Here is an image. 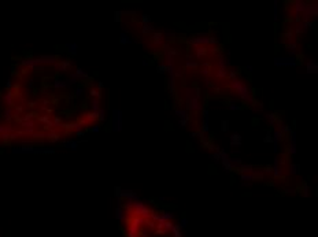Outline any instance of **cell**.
<instances>
[{"label": "cell", "mask_w": 318, "mask_h": 237, "mask_svg": "<svg viewBox=\"0 0 318 237\" xmlns=\"http://www.w3.org/2000/svg\"><path fill=\"white\" fill-rule=\"evenodd\" d=\"M87 78H88V74L82 69H80V67H77L74 74L71 75V80H74V81H80V80L82 81V80H87Z\"/></svg>", "instance_id": "6"}, {"label": "cell", "mask_w": 318, "mask_h": 237, "mask_svg": "<svg viewBox=\"0 0 318 237\" xmlns=\"http://www.w3.org/2000/svg\"><path fill=\"white\" fill-rule=\"evenodd\" d=\"M291 173H292V174L299 173V167H298V166H291Z\"/></svg>", "instance_id": "28"}, {"label": "cell", "mask_w": 318, "mask_h": 237, "mask_svg": "<svg viewBox=\"0 0 318 237\" xmlns=\"http://www.w3.org/2000/svg\"><path fill=\"white\" fill-rule=\"evenodd\" d=\"M37 59L41 64L43 63H56V56L55 55H40Z\"/></svg>", "instance_id": "8"}, {"label": "cell", "mask_w": 318, "mask_h": 237, "mask_svg": "<svg viewBox=\"0 0 318 237\" xmlns=\"http://www.w3.org/2000/svg\"><path fill=\"white\" fill-rule=\"evenodd\" d=\"M121 15H122V12H121V11H117V12H115V21H119V19H121Z\"/></svg>", "instance_id": "30"}, {"label": "cell", "mask_w": 318, "mask_h": 237, "mask_svg": "<svg viewBox=\"0 0 318 237\" xmlns=\"http://www.w3.org/2000/svg\"><path fill=\"white\" fill-rule=\"evenodd\" d=\"M221 125H222V130H224V132H226V130H228V126H229V122H228V121H222Z\"/></svg>", "instance_id": "27"}, {"label": "cell", "mask_w": 318, "mask_h": 237, "mask_svg": "<svg viewBox=\"0 0 318 237\" xmlns=\"http://www.w3.org/2000/svg\"><path fill=\"white\" fill-rule=\"evenodd\" d=\"M82 91H84V88H82V86H78V88L76 89V96H80V95L82 93Z\"/></svg>", "instance_id": "29"}, {"label": "cell", "mask_w": 318, "mask_h": 237, "mask_svg": "<svg viewBox=\"0 0 318 237\" xmlns=\"http://www.w3.org/2000/svg\"><path fill=\"white\" fill-rule=\"evenodd\" d=\"M48 136H49V138H51L52 141H58V140H59V134H58V133H55V132H49Z\"/></svg>", "instance_id": "22"}, {"label": "cell", "mask_w": 318, "mask_h": 237, "mask_svg": "<svg viewBox=\"0 0 318 237\" xmlns=\"http://www.w3.org/2000/svg\"><path fill=\"white\" fill-rule=\"evenodd\" d=\"M73 67V63L70 61H59L55 63V70L56 71H69Z\"/></svg>", "instance_id": "3"}, {"label": "cell", "mask_w": 318, "mask_h": 237, "mask_svg": "<svg viewBox=\"0 0 318 237\" xmlns=\"http://www.w3.org/2000/svg\"><path fill=\"white\" fill-rule=\"evenodd\" d=\"M76 82L74 80H67V81H63V80H56L54 82V86L56 89H63V88H66V86H70V85H73V84Z\"/></svg>", "instance_id": "7"}, {"label": "cell", "mask_w": 318, "mask_h": 237, "mask_svg": "<svg viewBox=\"0 0 318 237\" xmlns=\"http://www.w3.org/2000/svg\"><path fill=\"white\" fill-rule=\"evenodd\" d=\"M158 71H159V73H167V66H166V63L159 64V66H158Z\"/></svg>", "instance_id": "23"}, {"label": "cell", "mask_w": 318, "mask_h": 237, "mask_svg": "<svg viewBox=\"0 0 318 237\" xmlns=\"http://www.w3.org/2000/svg\"><path fill=\"white\" fill-rule=\"evenodd\" d=\"M106 117H104V110H99L97 111V121H104Z\"/></svg>", "instance_id": "24"}, {"label": "cell", "mask_w": 318, "mask_h": 237, "mask_svg": "<svg viewBox=\"0 0 318 237\" xmlns=\"http://www.w3.org/2000/svg\"><path fill=\"white\" fill-rule=\"evenodd\" d=\"M90 108H92L93 113H97L100 110V99H93L90 102Z\"/></svg>", "instance_id": "16"}, {"label": "cell", "mask_w": 318, "mask_h": 237, "mask_svg": "<svg viewBox=\"0 0 318 237\" xmlns=\"http://www.w3.org/2000/svg\"><path fill=\"white\" fill-rule=\"evenodd\" d=\"M185 67H188V69H196L197 67V62L195 58H186V62H185Z\"/></svg>", "instance_id": "15"}, {"label": "cell", "mask_w": 318, "mask_h": 237, "mask_svg": "<svg viewBox=\"0 0 318 237\" xmlns=\"http://www.w3.org/2000/svg\"><path fill=\"white\" fill-rule=\"evenodd\" d=\"M63 147L71 149V151H77L78 149V143L77 141H63Z\"/></svg>", "instance_id": "13"}, {"label": "cell", "mask_w": 318, "mask_h": 237, "mask_svg": "<svg viewBox=\"0 0 318 237\" xmlns=\"http://www.w3.org/2000/svg\"><path fill=\"white\" fill-rule=\"evenodd\" d=\"M11 85H12V84H11V81L8 80V81H7V84H5V88H11Z\"/></svg>", "instance_id": "31"}, {"label": "cell", "mask_w": 318, "mask_h": 237, "mask_svg": "<svg viewBox=\"0 0 318 237\" xmlns=\"http://www.w3.org/2000/svg\"><path fill=\"white\" fill-rule=\"evenodd\" d=\"M3 102H4L5 106H12V102H14L12 92H5V95L3 96Z\"/></svg>", "instance_id": "12"}, {"label": "cell", "mask_w": 318, "mask_h": 237, "mask_svg": "<svg viewBox=\"0 0 318 237\" xmlns=\"http://www.w3.org/2000/svg\"><path fill=\"white\" fill-rule=\"evenodd\" d=\"M119 43L122 45H126V44H130V39H129V36L125 33V32H122L121 33V37H119Z\"/></svg>", "instance_id": "18"}, {"label": "cell", "mask_w": 318, "mask_h": 237, "mask_svg": "<svg viewBox=\"0 0 318 237\" xmlns=\"http://www.w3.org/2000/svg\"><path fill=\"white\" fill-rule=\"evenodd\" d=\"M206 54H207V50L204 47H200V45L195 47V59H202Z\"/></svg>", "instance_id": "10"}, {"label": "cell", "mask_w": 318, "mask_h": 237, "mask_svg": "<svg viewBox=\"0 0 318 237\" xmlns=\"http://www.w3.org/2000/svg\"><path fill=\"white\" fill-rule=\"evenodd\" d=\"M229 108H230V110H235V111H237V110H240L241 107H240V106H237V104H236V103H230V104H229Z\"/></svg>", "instance_id": "25"}, {"label": "cell", "mask_w": 318, "mask_h": 237, "mask_svg": "<svg viewBox=\"0 0 318 237\" xmlns=\"http://www.w3.org/2000/svg\"><path fill=\"white\" fill-rule=\"evenodd\" d=\"M65 47L67 48L69 54H71V55H77V52H78V45L77 44H66Z\"/></svg>", "instance_id": "17"}, {"label": "cell", "mask_w": 318, "mask_h": 237, "mask_svg": "<svg viewBox=\"0 0 318 237\" xmlns=\"http://www.w3.org/2000/svg\"><path fill=\"white\" fill-rule=\"evenodd\" d=\"M162 40H163L162 33H154L152 34V41L154 43H156V44H162Z\"/></svg>", "instance_id": "20"}, {"label": "cell", "mask_w": 318, "mask_h": 237, "mask_svg": "<svg viewBox=\"0 0 318 237\" xmlns=\"http://www.w3.org/2000/svg\"><path fill=\"white\" fill-rule=\"evenodd\" d=\"M90 96H92L93 99H100V97H101V92L99 91V89L92 88V89H90Z\"/></svg>", "instance_id": "21"}, {"label": "cell", "mask_w": 318, "mask_h": 237, "mask_svg": "<svg viewBox=\"0 0 318 237\" xmlns=\"http://www.w3.org/2000/svg\"><path fill=\"white\" fill-rule=\"evenodd\" d=\"M99 130H100V126H99V125H92V127H90V132L92 133H97Z\"/></svg>", "instance_id": "26"}, {"label": "cell", "mask_w": 318, "mask_h": 237, "mask_svg": "<svg viewBox=\"0 0 318 237\" xmlns=\"http://www.w3.org/2000/svg\"><path fill=\"white\" fill-rule=\"evenodd\" d=\"M12 154H36V148L30 145L16 147V148L12 149Z\"/></svg>", "instance_id": "5"}, {"label": "cell", "mask_w": 318, "mask_h": 237, "mask_svg": "<svg viewBox=\"0 0 318 237\" xmlns=\"http://www.w3.org/2000/svg\"><path fill=\"white\" fill-rule=\"evenodd\" d=\"M232 89L241 97V99H243V102H246V103H251L252 102L251 91H249L248 86L246 85V82H243V81L235 78V80L232 81Z\"/></svg>", "instance_id": "1"}, {"label": "cell", "mask_w": 318, "mask_h": 237, "mask_svg": "<svg viewBox=\"0 0 318 237\" xmlns=\"http://www.w3.org/2000/svg\"><path fill=\"white\" fill-rule=\"evenodd\" d=\"M111 130L112 132H119V130H122V111L121 110H112Z\"/></svg>", "instance_id": "2"}, {"label": "cell", "mask_w": 318, "mask_h": 237, "mask_svg": "<svg viewBox=\"0 0 318 237\" xmlns=\"http://www.w3.org/2000/svg\"><path fill=\"white\" fill-rule=\"evenodd\" d=\"M175 114L178 115V118H180V121H188V111L186 110H180V108H177L175 110Z\"/></svg>", "instance_id": "14"}, {"label": "cell", "mask_w": 318, "mask_h": 237, "mask_svg": "<svg viewBox=\"0 0 318 237\" xmlns=\"http://www.w3.org/2000/svg\"><path fill=\"white\" fill-rule=\"evenodd\" d=\"M306 69L309 73H311V74H315V73H318V63L315 61H309L306 64Z\"/></svg>", "instance_id": "9"}, {"label": "cell", "mask_w": 318, "mask_h": 237, "mask_svg": "<svg viewBox=\"0 0 318 237\" xmlns=\"http://www.w3.org/2000/svg\"><path fill=\"white\" fill-rule=\"evenodd\" d=\"M230 144L232 147H240L241 145V136L238 133H233L230 136Z\"/></svg>", "instance_id": "11"}, {"label": "cell", "mask_w": 318, "mask_h": 237, "mask_svg": "<svg viewBox=\"0 0 318 237\" xmlns=\"http://www.w3.org/2000/svg\"><path fill=\"white\" fill-rule=\"evenodd\" d=\"M12 115H14V113H12V110L11 108H4L3 110V117H4V119H11L12 118Z\"/></svg>", "instance_id": "19"}, {"label": "cell", "mask_w": 318, "mask_h": 237, "mask_svg": "<svg viewBox=\"0 0 318 237\" xmlns=\"http://www.w3.org/2000/svg\"><path fill=\"white\" fill-rule=\"evenodd\" d=\"M274 64H277V66H295L296 61L293 58H277L274 61Z\"/></svg>", "instance_id": "4"}]
</instances>
